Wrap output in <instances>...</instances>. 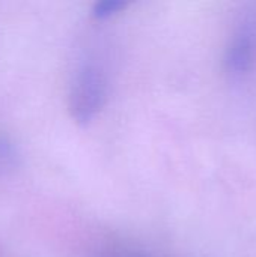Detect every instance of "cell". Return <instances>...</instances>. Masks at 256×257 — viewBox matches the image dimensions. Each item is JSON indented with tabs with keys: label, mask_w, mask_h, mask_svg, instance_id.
<instances>
[{
	"label": "cell",
	"mask_w": 256,
	"mask_h": 257,
	"mask_svg": "<svg viewBox=\"0 0 256 257\" xmlns=\"http://www.w3.org/2000/svg\"><path fill=\"white\" fill-rule=\"evenodd\" d=\"M107 74L101 63L94 59L81 60L71 77L68 90V108L71 117L80 123H91L106 104Z\"/></svg>",
	"instance_id": "cell-1"
},
{
	"label": "cell",
	"mask_w": 256,
	"mask_h": 257,
	"mask_svg": "<svg viewBox=\"0 0 256 257\" xmlns=\"http://www.w3.org/2000/svg\"><path fill=\"white\" fill-rule=\"evenodd\" d=\"M256 59V21L246 18L234 30L225 51V69L232 80L250 72Z\"/></svg>",
	"instance_id": "cell-2"
},
{
	"label": "cell",
	"mask_w": 256,
	"mask_h": 257,
	"mask_svg": "<svg viewBox=\"0 0 256 257\" xmlns=\"http://www.w3.org/2000/svg\"><path fill=\"white\" fill-rule=\"evenodd\" d=\"M94 257H157L155 254L133 247V245H127V244H109L104 245L101 248H98V251L94 254Z\"/></svg>",
	"instance_id": "cell-3"
},
{
	"label": "cell",
	"mask_w": 256,
	"mask_h": 257,
	"mask_svg": "<svg viewBox=\"0 0 256 257\" xmlns=\"http://www.w3.org/2000/svg\"><path fill=\"white\" fill-rule=\"evenodd\" d=\"M17 161L18 152L15 145L5 136H0V175H6L8 172L15 169Z\"/></svg>",
	"instance_id": "cell-4"
},
{
	"label": "cell",
	"mask_w": 256,
	"mask_h": 257,
	"mask_svg": "<svg viewBox=\"0 0 256 257\" xmlns=\"http://www.w3.org/2000/svg\"><path fill=\"white\" fill-rule=\"evenodd\" d=\"M128 6L125 0H101L92 6V17L95 20H107L119 12H122Z\"/></svg>",
	"instance_id": "cell-5"
}]
</instances>
